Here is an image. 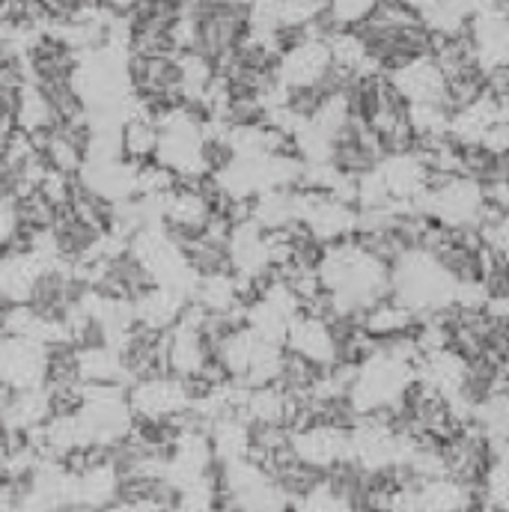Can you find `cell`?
<instances>
[{
    "label": "cell",
    "mask_w": 509,
    "mask_h": 512,
    "mask_svg": "<svg viewBox=\"0 0 509 512\" xmlns=\"http://www.w3.org/2000/svg\"><path fill=\"white\" fill-rule=\"evenodd\" d=\"M450 117L447 105H408V126L414 140H435L450 137Z\"/></svg>",
    "instance_id": "obj_27"
},
{
    "label": "cell",
    "mask_w": 509,
    "mask_h": 512,
    "mask_svg": "<svg viewBox=\"0 0 509 512\" xmlns=\"http://www.w3.org/2000/svg\"><path fill=\"white\" fill-rule=\"evenodd\" d=\"M158 123L152 117L143 114V108L137 105L131 111V117L123 120L120 126V152L123 158L131 161V164H146V161H155L158 155Z\"/></svg>",
    "instance_id": "obj_25"
},
{
    "label": "cell",
    "mask_w": 509,
    "mask_h": 512,
    "mask_svg": "<svg viewBox=\"0 0 509 512\" xmlns=\"http://www.w3.org/2000/svg\"><path fill=\"white\" fill-rule=\"evenodd\" d=\"M69 411L87 453L123 447L137 429L126 387L120 384H78V396Z\"/></svg>",
    "instance_id": "obj_1"
},
{
    "label": "cell",
    "mask_w": 509,
    "mask_h": 512,
    "mask_svg": "<svg viewBox=\"0 0 509 512\" xmlns=\"http://www.w3.org/2000/svg\"><path fill=\"white\" fill-rule=\"evenodd\" d=\"M212 358L227 379L248 384V387L280 382L286 370V349L262 340L245 322L233 325L215 340Z\"/></svg>",
    "instance_id": "obj_3"
},
{
    "label": "cell",
    "mask_w": 509,
    "mask_h": 512,
    "mask_svg": "<svg viewBox=\"0 0 509 512\" xmlns=\"http://www.w3.org/2000/svg\"><path fill=\"white\" fill-rule=\"evenodd\" d=\"M134 179H137V164H131L126 158H117V161H84V167L78 173V185L84 191H90L93 197L111 203V206H120V203L134 200V194H137Z\"/></svg>",
    "instance_id": "obj_18"
},
{
    "label": "cell",
    "mask_w": 509,
    "mask_h": 512,
    "mask_svg": "<svg viewBox=\"0 0 509 512\" xmlns=\"http://www.w3.org/2000/svg\"><path fill=\"white\" fill-rule=\"evenodd\" d=\"M3 450H6V435L0 432V462H3Z\"/></svg>",
    "instance_id": "obj_36"
},
{
    "label": "cell",
    "mask_w": 509,
    "mask_h": 512,
    "mask_svg": "<svg viewBox=\"0 0 509 512\" xmlns=\"http://www.w3.org/2000/svg\"><path fill=\"white\" fill-rule=\"evenodd\" d=\"M99 512H173V492L158 489L149 495H123L120 501Z\"/></svg>",
    "instance_id": "obj_30"
},
{
    "label": "cell",
    "mask_w": 509,
    "mask_h": 512,
    "mask_svg": "<svg viewBox=\"0 0 509 512\" xmlns=\"http://www.w3.org/2000/svg\"><path fill=\"white\" fill-rule=\"evenodd\" d=\"M128 405L137 423L146 426H179L191 417L194 384L173 373H146L126 387Z\"/></svg>",
    "instance_id": "obj_6"
},
{
    "label": "cell",
    "mask_w": 509,
    "mask_h": 512,
    "mask_svg": "<svg viewBox=\"0 0 509 512\" xmlns=\"http://www.w3.org/2000/svg\"><path fill=\"white\" fill-rule=\"evenodd\" d=\"M301 512H352L346 498L340 492H334L331 486H313L304 501H301Z\"/></svg>",
    "instance_id": "obj_31"
},
{
    "label": "cell",
    "mask_w": 509,
    "mask_h": 512,
    "mask_svg": "<svg viewBox=\"0 0 509 512\" xmlns=\"http://www.w3.org/2000/svg\"><path fill=\"white\" fill-rule=\"evenodd\" d=\"M384 75L405 105H447V78L432 54L411 57Z\"/></svg>",
    "instance_id": "obj_15"
},
{
    "label": "cell",
    "mask_w": 509,
    "mask_h": 512,
    "mask_svg": "<svg viewBox=\"0 0 509 512\" xmlns=\"http://www.w3.org/2000/svg\"><path fill=\"white\" fill-rule=\"evenodd\" d=\"M358 325L373 340H396V337H408L411 328L420 325V316L411 307H405L402 301H396L393 295H387L358 316Z\"/></svg>",
    "instance_id": "obj_22"
},
{
    "label": "cell",
    "mask_w": 509,
    "mask_h": 512,
    "mask_svg": "<svg viewBox=\"0 0 509 512\" xmlns=\"http://www.w3.org/2000/svg\"><path fill=\"white\" fill-rule=\"evenodd\" d=\"M417 212L447 230H480L489 215L483 182L465 173L456 176H432L429 191L423 194Z\"/></svg>",
    "instance_id": "obj_4"
},
{
    "label": "cell",
    "mask_w": 509,
    "mask_h": 512,
    "mask_svg": "<svg viewBox=\"0 0 509 512\" xmlns=\"http://www.w3.org/2000/svg\"><path fill=\"white\" fill-rule=\"evenodd\" d=\"M51 376V349L6 337L0 346V387L3 390H33V387H48Z\"/></svg>",
    "instance_id": "obj_14"
},
{
    "label": "cell",
    "mask_w": 509,
    "mask_h": 512,
    "mask_svg": "<svg viewBox=\"0 0 509 512\" xmlns=\"http://www.w3.org/2000/svg\"><path fill=\"white\" fill-rule=\"evenodd\" d=\"M221 483H218V471L179 489L173 495V512H218L221 504Z\"/></svg>",
    "instance_id": "obj_26"
},
{
    "label": "cell",
    "mask_w": 509,
    "mask_h": 512,
    "mask_svg": "<svg viewBox=\"0 0 509 512\" xmlns=\"http://www.w3.org/2000/svg\"><path fill=\"white\" fill-rule=\"evenodd\" d=\"M295 224L319 245H337L358 236L361 227V209L337 200L328 191L313 188H295Z\"/></svg>",
    "instance_id": "obj_7"
},
{
    "label": "cell",
    "mask_w": 509,
    "mask_h": 512,
    "mask_svg": "<svg viewBox=\"0 0 509 512\" xmlns=\"http://www.w3.org/2000/svg\"><path fill=\"white\" fill-rule=\"evenodd\" d=\"M18 512H66L75 507V471L60 459H42L39 468L15 486Z\"/></svg>",
    "instance_id": "obj_10"
},
{
    "label": "cell",
    "mask_w": 509,
    "mask_h": 512,
    "mask_svg": "<svg viewBox=\"0 0 509 512\" xmlns=\"http://www.w3.org/2000/svg\"><path fill=\"white\" fill-rule=\"evenodd\" d=\"M331 51L325 39L316 36H301L283 54L277 57L274 78L286 93H304V90H322V93H337L331 84Z\"/></svg>",
    "instance_id": "obj_8"
},
{
    "label": "cell",
    "mask_w": 509,
    "mask_h": 512,
    "mask_svg": "<svg viewBox=\"0 0 509 512\" xmlns=\"http://www.w3.org/2000/svg\"><path fill=\"white\" fill-rule=\"evenodd\" d=\"M57 262L36 251H3L0 254V298L3 304H27L45 268Z\"/></svg>",
    "instance_id": "obj_20"
},
{
    "label": "cell",
    "mask_w": 509,
    "mask_h": 512,
    "mask_svg": "<svg viewBox=\"0 0 509 512\" xmlns=\"http://www.w3.org/2000/svg\"><path fill=\"white\" fill-rule=\"evenodd\" d=\"M21 236V215L15 197H0V254L15 245Z\"/></svg>",
    "instance_id": "obj_32"
},
{
    "label": "cell",
    "mask_w": 509,
    "mask_h": 512,
    "mask_svg": "<svg viewBox=\"0 0 509 512\" xmlns=\"http://www.w3.org/2000/svg\"><path fill=\"white\" fill-rule=\"evenodd\" d=\"M176 185H179V176L173 170H167L164 164H158V161L137 164V179H134V188H137L134 197L137 200H161Z\"/></svg>",
    "instance_id": "obj_28"
},
{
    "label": "cell",
    "mask_w": 509,
    "mask_h": 512,
    "mask_svg": "<svg viewBox=\"0 0 509 512\" xmlns=\"http://www.w3.org/2000/svg\"><path fill=\"white\" fill-rule=\"evenodd\" d=\"M283 349L292 358L310 364L313 370H328L340 361V331L331 319L310 313V310H301L289 322Z\"/></svg>",
    "instance_id": "obj_11"
},
{
    "label": "cell",
    "mask_w": 509,
    "mask_h": 512,
    "mask_svg": "<svg viewBox=\"0 0 509 512\" xmlns=\"http://www.w3.org/2000/svg\"><path fill=\"white\" fill-rule=\"evenodd\" d=\"M379 3L382 0H328L325 15L337 30H355L379 9Z\"/></svg>",
    "instance_id": "obj_29"
},
{
    "label": "cell",
    "mask_w": 509,
    "mask_h": 512,
    "mask_svg": "<svg viewBox=\"0 0 509 512\" xmlns=\"http://www.w3.org/2000/svg\"><path fill=\"white\" fill-rule=\"evenodd\" d=\"M218 465L254 456V426L242 414H227L206 426Z\"/></svg>",
    "instance_id": "obj_24"
},
{
    "label": "cell",
    "mask_w": 509,
    "mask_h": 512,
    "mask_svg": "<svg viewBox=\"0 0 509 512\" xmlns=\"http://www.w3.org/2000/svg\"><path fill=\"white\" fill-rule=\"evenodd\" d=\"M390 295L423 319L456 304L459 280L438 256L411 248L390 265Z\"/></svg>",
    "instance_id": "obj_2"
},
{
    "label": "cell",
    "mask_w": 509,
    "mask_h": 512,
    "mask_svg": "<svg viewBox=\"0 0 509 512\" xmlns=\"http://www.w3.org/2000/svg\"><path fill=\"white\" fill-rule=\"evenodd\" d=\"M3 340H6V334H3V328H0V346H3Z\"/></svg>",
    "instance_id": "obj_37"
},
{
    "label": "cell",
    "mask_w": 509,
    "mask_h": 512,
    "mask_svg": "<svg viewBox=\"0 0 509 512\" xmlns=\"http://www.w3.org/2000/svg\"><path fill=\"white\" fill-rule=\"evenodd\" d=\"M66 465L75 471V507L78 510L99 512L126 495L123 468L105 450L84 453Z\"/></svg>",
    "instance_id": "obj_9"
},
{
    "label": "cell",
    "mask_w": 509,
    "mask_h": 512,
    "mask_svg": "<svg viewBox=\"0 0 509 512\" xmlns=\"http://www.w3.org/2000/svg\"><path fill=\"white\" fill-rule=\"evenodd\" d=\"M191 298L179 289H170V286H143L134 298H131V307H134V322L137 328L149 331V334H164L170 331L182 313L188 310Z\"/></svg>",
    "instance_id": "obj_19"
},
{
    "label": "cell",
    "mask_w": 509,
    "mask_h": 512,
    "mask_svg": "<svg viewBox=\"0 0 509 512\" xmlns=\"http://www.w3.org/2000/svg\"><path fill=\"white\" fill-rule=\"evenodd\" d=\"M60 114L51 105V99L45 96V90L33 81L21 84L15 93V128L39 137V134H51L54 128H60Z\"/></svg>",
    "instance_id": "obj_23"
},
{
    "label": "cell",
    "mask_w": 509,
    "mask_h": 512,
    "mask_svg": "<svg viewBox=\"0 0 509 512\" xmlns=\"http://www.w3.org/2000/svg\"><path fill=\"white\" fill-rule=\"evenodd\" d=\"M295 396L292 390L280 387V382L262 384V387H248L242 417L254 429H280L295 417Z\"/></svg>",
    "instance_id": "obj_21"
},
{
    "label": "cell",
    "mask_w": 509,
    "mask_h": 512,
    "mask_svg": "<svg viewBox=\"0 0 509 512\" xmlns=\"http://www.w3.org/2000/svg\"><path fill=\"white\" fill-rule=\"evenodd\" d=\"M218 483L221 498L233 507V512L289 510V489L254 456L218 465Z\"/></svg>",
    "instance_id": "obj_5"
},
{
    "label": "cell",
    "mask_w": 509,
    "mask_h": 512,
    "mask_svg": "<svg viewBox=\"0 0 509 512\" xmlns=\"http://www.w3.org/2000/svg\"><path fill=\"white\" fill-rule=\"evenodd\" d=\"M292 459L307 471H331L349 459V432L337 423H307L289 435Z\"/></svg>",
    "instance_id": "obj_12"
},
{
    "label": "cell",
    "mask_w": 509,
    "mask_h": 512,
    "mask_svg": "<svg viewBox=\"0 0 509 512\" xmlns=\"http://www.w3.org/2000/svg\"><path fill=\"white\" fill-rule=\"evenodd\" d=\"M96 6H99L108 18H120V21H126V18H131V15L137 12L140 0H96Z\"/></svg>",
    "instance_id": "obj_34"
},
{
    "label": "cell",
    "mask_w": 509,
    "mask_h": 512,
    "mask_svg": "<svg viewBox=\"0 0 509 512\" xmlns=\"http://www.w3.org/2000/svg\"><path fill=\"white\" fill-rule=\"evenodd\" d=\"M0 328L6 337L30 340V343L45 346V349L72 346V337H69L63 316L45 313L33 304H6L0 310Z\"/></svg>",
    "instance_id": "obj_16"
},
{
    "label": "cell",
    "mask_w": 509,
    "mask_h": 512,
    "mask_svg": "<svg viewBox=\"0 0 509 512\" xmlns=\"http://www.w3.org/2000/svg\"><path fill=\"white\" fill-rule=\"evenodd\" d=\"M72 367L78 384H120L134 382L126 355L108 343H84L72 346Z\"/></svg>",
    "instance_id": "obj_17"
},
{
    "label": "cell",
    "mask_w": 509,
    "mask_h": 512,
    "mask_svg": "<svg viewBox=\"0 0 509 512\" xmlns=\"http://www.w3.org/2000/svg\"><path fill=\"white\" fill-rule=\"evenodd\" d=\"M57 411L51 387L33 390H3L0 387V432L6 438H30L39 432Z\"/></svg>",
    "instance_id": "obj_13"
},
{
    "label": "cell",
    "mask_w": 509,
    "mask_h": 512,
    "mask_svg": "<svg viewBox=\"0 0 509 512\" xmlns=\"http://www.w3.org/2000/svg\"><path fill=\"white\" fill-rule=\"evenodd\" d=\"M489 489H492V501L509 510V456L495 465V471L489 477Z\"/></svg>",
    "instance_id": "obj_33"
},
{
    "label": "cell",
    "mask_w": 509,
    "mask_h": 512,
    "mask_svg": "<svg viewBox=\"0 0 509 512\" xmlns=\"http://www.w3.org/2000/svg\"><path fill=\"white\" fill-rule=\"evenodd\" d=\"M0 512H18V498H15V486L0 480Z\"/></svg>",
    "instance_id": "obj_35"
}]
</instances>
